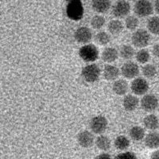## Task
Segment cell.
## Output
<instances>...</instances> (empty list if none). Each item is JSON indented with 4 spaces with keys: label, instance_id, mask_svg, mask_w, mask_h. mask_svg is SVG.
Here are the masks:
<instances>
[{
    "label": "cell",
    "instance_id": "6da1fadb",
    "mask_svg": "<svg viewBox=\"0 0 159 159\" xmlns=\"http://www.w3.org/2000/svg\"><path fill=\"white\" fill-rule=\"evenodd\" d=\"M101 75V70L96 64H89L82 69L81 76L84 81L88 83H95L99 80Z\"/></svg>",
    "mask_w": 159,
    "mask_h": 159
},
{
    "label": "cell",
    "instance_id": "7a4b0ae2",
    "mask_svg": "<svg viewBox=\"0 0 159 159\" xmlns=\"http://www.w3.org/2000/svg\"><path fill=\"white\" fill-rule=\"evenodd\" d=\"M150 33L144 29H137L131 35V42L134 46L137 48L144 49L150 44Z\"/></svg>",
    "mask_w": 159,
    "mask_h": 159
},
{
    "label": "cell",
    "instance_id": "3957f363",
    "mask_svg": "<svg viewBox=\"0 0 159 159\" xmlns=\"http://www.w3.org/2000/svg\"><path fill=\"white\" fill-rule=\"evenodd\" d=\"M99 49L93 44L84 45L80 48L79 56L85 62H94L99 58Z\"/></svg>",
    "mask_w": 159,
    "mask_h": 159
},
{
    "label": "cell",
    "instance_id": "277c9868",
    "mask_svg": "<svg viewBox=\"0 0 159 159\" xmlns=\"http://www.w3.org/2000/svg\"><path fill=\"white\" fill-rule=\"evenodd\" d=\"M154 11V4L148 0H139L134 2V12L138 17H148L153 14Z\"/></svg>",
    "mask_w": 159,
    "mask_h": 159
},
{
    "label": "cell",
    "instance_id": "5b68a950",
    "mask_svg": "<svg viewBox=\"0 0 159 159\" xmlns=\"http://www.w3.org/2000/svg\"><path fill=\"white\" fill-rule=\"evenodd\" d=\"M66 13L70 19L78 21L83 18V4L79 0H72L68 3L66 7Z\"/></svg>",
    "mask_w": 159,
    "mask_h": 159
},
{
    "label": "cell",
    "instance_id": "8992f818",
    "mask_svg": "<svg viewBox=\"0 0 159 159\" xmlns=\"http://www.w3.org/2000/svg\"><path fill=\"white\" fill-rule=\"evenodd\" d=\"M108 127V121L103 116H96L91 119L89 127L93 133L96 134H102L104 133Z\"/></svg>",
    "mask_w": 159,
    "mask_h": 159
},
{
    "label": "cell",
    "instance_id": "52a82bcc",
    "mask_svg": "<svg viewBox=\"0 0 159 159\" xmlns=\"http://www.w3.org/2000/svg\"><path fill=\"white\" fill-rule=\"evenodd\" d=\"M139 66L137 63L132 61L125 62L120 69V73L126 79H135L139 75Z\"/></svg>",
    "mask_w": 159,
    "mask_h": 159
},
{
    "label": "cell",
    "instance_id": "ba28073f",
    "mask_svg": "<svg viewBox=\"0 0 159 159\" xmlns=\"http://www.w3.org/2000/svg\"><path fill=\"white\" fill-rule=\"evenodd\" d=\"M130 11V2L125 0H119L116 1L112 6L111 13L116 18H123L128 16Z\"/></svg>",
    "mask_w": 159,
    "mask_h": 159
},
{
    "label": "cell",
    "instance_id": "9c48e42d",
    "mask_svg": "<svg viewBox=\"0 0 159 159\" xmlns=\"http://www.w3.org/2000/svg\"><path fill=\"white\" fill-rule=\"evenodd\" d=\"M130 90L136 96H144L149 90V83L143 77H137L130 83Z\"/></svg>",
    "mask_w": 159,
    "mask_h": 159
},
{
    "label": "cell",
    "instance_id": "30bf717a",
    "mask_svg": "<svg viewBox=\"0 0 159 159\" xmlns=\"http://www.w3.org/2000/svg\"><path fill=\"white\" fill-rule=\"evenodd\" d=\"M159 104L158 99L154 94H146L140 100V106L145 111L151 112L157 108Z\"/></svg>",
    "mask_w": 159,
    "mask_h": 159
},
{
    "label": "cell",
    "instance_id": "8fae6325",
    "mask_svg": "<svg viewBox=\"0 0 159 159\" xmlns=\"http://www.w3.org/2000/svg\"><path fill=\"white\" fill-rule=\"evenodd\" d=\"M74 38L78 43L87 45L92 41V32L87 26H81L75 31Z\"/></svg>",
    "mask_w": 159,
    "mask_h": 159
},
{
    "label": "cell",
    "instance_id": "7c38bea8",
    "mask_svg": "<svg viewBox=\"0 0 159 159\" xmlns=\"http://www.w3.org/2000/svg\"><path fill=\"white\" fill-rule=\"evenodd\" d=\"M95 138L89 130H82L77 134V143L83 148H89L94 144Z\"/></svg>",
    "mask_w": 159,
    "mask_h": 159
},
{
    "label": "cell",
    "instance_id": "4fadbf2b",
    "mask_svg": "<svg viewBox=\"0 0 159 159\" xmlns=\"http://www.w3.org/2000/svg\"><path fill=\"white\" fill-rule=\"evenodd\" d=\"M120 74V69L116 65L107 64L103 68V76L107 81H116Z\"/></svg>",
    "mask_w": 159,
    "mask_h": 159
},
{
    "label": "cell",
    "instance_id": "5bb4252c",
    "mask_svg": "<svg viewBox=\"0 0 159 159\" xmlns=\"http://www.w3.org/2000/svg\"><path fill=\"white\" fill-rule=\"evenodd\" d=\"M139 99L134 95H126L123 99V108L127 111H133L139 105Z\"/></svg>",
    "mask_w": 159,
    "mask_h": 159
},
{
    "label": "cell",
    "instance_id": "9a60e30c",
    "mask_svg": "<svg viewBox=\"0 0 159 159\" xmlns=\"http://www.w3.org/2000/svg\"><path fill=\"white\" fill-rule=\"evenodd\" d=\"M119 51L114 47L105 48L101 53V59L103 62L111 64L115 62L119 57Z\"/></svg>",
    "mask_w": 159,
    "mask_h": 159
},
{
    "label": "cell",
    "instance_id": "2e32d148",
    "mask_svg": "<svg viewBox=\"0 0 159 159\" xmlns=\"http://www.w3.org/2000/svg\"><path fill=\"white\" fill-rule=\"evenodd\" d=\"M111 2L109 0H93L92 2V10L99 14H104L110 10Z\"/></svg>",
    "mask_w": 159,
    "mask_h": 159
},
{
    "label": "cell",
    "instance_id": "e0dca14e",
    "mask_svg": "<svg viewBox=\"0 0 159 159\" xmlns=\"http://www.w3.org/2000/svg\"><path fill=\"white\" fill-rule=\"evenodd\" d=\"M129 84L126 80L119 79L114 81L112 84V91L118 96H124L127 93Z\"/></svg>",
    "mask_w": 159,
    "mask_h": 159
},
{
    "label": "cell",
    "instance_id": "ac0fdd59",
    "mask_svg": "<svg viewBox=\"0 0 159 159\" xmlns=\"http://www.w3.org/2000/svg\"><path fill=\"white\" fill-rule=\"evenodd\" d=\"M144 143L146 147L150 149L159 148V133L156 131L150 132L146 135L144 139Z\"/></svg>",
    "mask_w": 159,
    "mask_h": 159
},
{
    "label": "cell",
    "instance_id": "d6986e66",
    "mask_svg": "<svg viewBox=\"0 0 159 159\" xmlns=\"http://www.w3.org/2000/svg\"><path fill=\"white\" fill-rule=\"evenodd\" d=\"M143 125L147 129L155 130L159 127V119L154 114H150L143 119Z\"/></svg>",
    "mask_w": 159,
    "mask_h": 159
},
{
    "label": "cell",
    "instance_id": "ffe728a7",
    "mask_svg": "<svg viewBox=\"0 0 159 159\" xmlns=\"http://www.w3.org/2000/svg\"><path fill=\"white\" fill-rule=\"evenodd\" d=\"M124 29V25L119 19H113L110 21L107 25V30L112 35H118Z\"/></svg>",
    "mask_w": 159,
    "mask_h": 159
},
{
    "label": "cell",
    "instance_id": "44dd1931",
    "mask_svg": "<svg viewBox=\"0 0 159 159\" xmlns=\"http://www.w3.org/2000/svg\"><path fill=\"white\" fill-rule=\"evenodd\" d=\"M95 143H96L97 148L103 151H107L111 147V139L107 135H103V134H100L98 136L95 140Z\"/></svg>",
    "mask_w": 159,
    "mask_h": 159
},
{
    "label": "cell",
    "instance_id": "7402d4cb",
    "mask_svg": "<svg viewBox=\"0 0 159 159\" xmlns=\"http://www.w3.org/2000/svg\"><path fill=\"white\" fill-rule=\"evenodd\" d=\"M129 135L132 140L139 142L145 139L146 133H145V130L142 127L134 126V127H132L129 130Z\"/></svg>",
    "mask_w": 159,
    "mask_h": 159
},
{
    "label": "cell",
    "instance_id": "603a6c76",
    "mask_svg": "<svg viewBox=\"0 0 159 159\" xmlns=\"http://www.w3.org/2000/svg\"><path fill=\"white\" fill-rule=\"evenodd\" d=\"M148 31L154 35H159V16H152L147 20Z\"/></svg>",
    "mask_w": 159,
    "mask_h": 159
},
{
    "label": "cell",
    "instance_id": "cb8c5ba5",
    "mask_svg": "<svg viewBox=\"0 0 159 159\" xmlns=\"http://www.w3.org/2000/svg\"><path fill=\"white\" fill-rule=\"evenodd\" d=\"M119 55L123 59L130 61L132 58L135 56V51L134 49L130 45H124L120 48L119 50Z\"/></svg>",
    "mask_w": 159,
    "mask_h": 159
},
{
    "label": "cell",
    "instance_id": "d4e9b609",
    "mask_svg": "<svg viewBox=\"0 0 159 159\" xmlns=\"http://www.w3.org/2000/svg\"><path fill=\"white\" fill-rule=\"evenodd\" d=\"M130 142L128 138L125 135H119L115 139L114 146L117 150H125L129 148Z\"/></svg>",
    "mask_w": 159,
    "mask_h": 159
},
{
    "label": "cell",
    "instance_id": "484cf974",
    "mask_svg": "<svg viewBox=\"0 0 159 159\" xmlns=\"http://www.w3.org/2000/svg\"><path fill=\"white\" fill-rule=\"evenodd\" d=\"M142 73L146 78H153L157 75V68L152 64H146L142 67Z\"/></svg>",
    "mask_w": 159,
    "mask_h": 159
},
{
    "label": "cell",
    "instance_id": "4316f807",
    "mask_svg": "<svg viewBox=\"0 0 159 159\" xmlns=\"http://www.w3.org/2000/svg\"><path fill=\"white\" fill-rule=\"evenodd\" d=\"M125 26L129 30L135 31L137 28L139 27V20L134 15H128L125 18Z\"/></svg>",
    "mask_w": 159,
    "mask_h": 159
},
{
    "label": "cell",
    "instance_id": "83f0119b",
    "mask_svg": "<svg viewBox=\"0 0 159 159\" xmlns=\"http://www.w3.org/2000/svg\"><path fill=\"white\" fill-rule=\"evenodd\" d=\"M106 22V19L103 16L99 15H94L91 19V26L95 30H99L103 28Z\"/></svg>",
    "mask_w": 159,
    "mask_h": 159
},
{
    "label": "cell",
    "instance_id": "f1b7e54d",
    "mask_svg": "<svg viewBox=\"0 0 159 159\" xmlns=\"http://www.w3.org/2000/svg\"><path fill=\"white\" fill-rule=\"evenodd\" d=\"M135 58L139 63L147 64L150 61V52L147 49H139L135 53Z\"/></svg>",
    "mask_w": 159,
    "mask_h": 159
},
{
    "label": "cell",
    "instance_id": "f546056e",
    "mask_svg": "<svg viewBox=\"0 0 159 159\" xmlns=\"http://www.w3.org/2000/svg\"><path fill=\"white\" fill-rule=\"evenodd\" d=\"M96 41L99 45H106L111 42V35L105 31H100L96 34Z\"/></svg>",
    "mask_w": 159,
    "mask_h": 159
},
{
    "label": "cell",
    "instance_id": "4dcf8cb0",
    "mask_svg": "<svg viewBox=\"0 0 159 159\" xmlns=\"http://www.w3.org/2000/svg\"><path fill=\"white\" fill-rule=\"evenodd\" d=\"M114 159H138L137 156L133 152L126 151L120 153L115 157Z\"/></svg>",
    "mask_w": 159,
    "mask_h": 159
},
{
    "label": "cell",
    "instance_id": "1f68e13d",
    "mask_svg": "<svg viewBox=\"0 0 159 159\" xmlns=\"http://www.w3.org/2000/svg\"><path fill=\"white\" fill-rule=\"evenodd\" d=\"M152 54L156 57H159V43L155 44L152 47Z\"/></svg>",
    "mask_w": 159,
    "mask_h": 159
},
{
    "label": "cell",
    "instance_id": "d6a6232c",
    "mask_svg": "<svg viewBox=\"0 0 159 159\" xmlns=\"http://www.w3.org/2000/svg\"><path fill=\"white\" fill-rule=\"evenodd\" d=\"M96 159H112L111 156L108 154V153H106V152H103L99 154L97 157H96Z\"/></svg>",
    "mask_w": 159,
    "mask_h": 159
},
{
    "label": "cell",
    "instance_id": "836d02e7",
    "mask_svg": "<svg viewBox=\"0 0 159 159\" xmlns=\"http://www.w3.org/2000/svg\"><path fill=\"white\" fill-rule=\"evenodd\" d=\"M151 159H159V150H154L150 156Z\"/></svg>",
    "mask_w": 159,
    "mask_h": 159
},
{
    "label": "cell",
    "instance_id": "e575fe53",
    "mask_svg": "<svg viewBox=\"0 0 159 159\" xmlns=\"http://www.w3.org/2000/svg\"><path fill=\"white\" fill-rule=\"evenodd\" d=\"M154 10L157 15H159V0H156L154 3Z\"/></svg>",
    "mask_w": 159,
    "mask_h": 159
},
{
    "label": "cell",
    "instance_id": "d590c367",
    "mask_svg": "<svg viewBox=\"0 0 159 159\" xmlns=\"http://www.w3.org/2000/svg\"><path fill=\"white\" fill-rule=\"evenodd\" d=\"M158 68H159V61H158Z\"/></svg>",
    "mask_w": 159,
    "mask_h": 159
}]
</instances>
